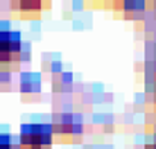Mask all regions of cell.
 <instances>
[{
    "instance_id": "1",
    "label": "cell",
    "mask_w": 156,
    "mask_h": 149,
    "mask_svg": "<svg viewBox=\"0 0 156 149\" xmlns=\"http://www.w3.org/2000/svg\"><path fill=\"white\" fill-rule=\"evenodd\" d=\"M52 140V131L45 124H27L20 133V147L23 149H48Z\"/></svg>"
},
{
    "instance_id": "3",
    "label": "cell",
    "mask_w": 156,
    "mask_h": 149,
    "mask_svg": "<svg viewBox=\"0 0 156 149\" xmlns=\"http://www.w3.org/2000/svg\"><path fill=\"white\" fill-rule=\"evenodd\" d=\"M147 149H156V138H154V142H152V145H147Z\"/></svg>"
},
{
    "instance_id": "2",
    "label": "cell",
    "mask_w": 156,
    "mask_h": 149,
    "mask_svg": "<svg viewBox=\"0 0 156 149\" xmlns=\"http://www.w3.org/2000/svg\"><path fill=\"white\" fill-rule=\"evenodd\" d=\"M20 52V36L16 32H0V59L12 61Z\"/></svg>"
}]
</instances>
